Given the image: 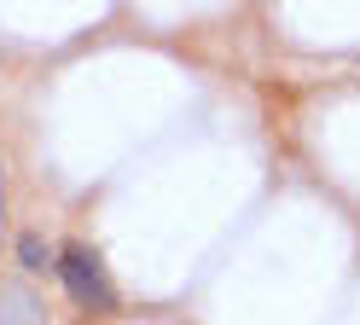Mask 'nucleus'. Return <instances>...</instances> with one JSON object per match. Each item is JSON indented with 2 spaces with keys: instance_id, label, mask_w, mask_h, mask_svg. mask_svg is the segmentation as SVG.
I'll return each mask as SVG.
<instances>
[{
  "instance_id": "2",
  "label": "nucleus",
  "mask_w": 360,
  "mask_h": 325,
  "mask_svg": "<svg viewBox=\"0 0 360 325\" xmlns=\"http://www.w3.org/2000/svg\"><path fill=\"white\" fill-rule=\"evenodd\" d=\"M0 325H47V308L30 285H0Z\"/></svg>"
},
{
  "instance_id": "4",
  "label": "nucleus",
  "mask_w": 360,
  "mask_h": 325,
  "mask_svg": "<svg viewBox=\"0 0 360 325\" xmlns=\"http://www.w3.org/2000/svg\"><path fill=\"white\" fill-rule=\"evenodd\" d=\"M0 221H6V174H0Z\"/></svg>"
},
{
  "instance_id": "1",
  "label": "nucleus",
  "mask_w": 360,
  "mask_h": 325,
  "mask_svg": "<svg viewBox=\"0 0 360 325\" xmlns=\"http://www.w3.org/2000/svg\"><path fill=\"white\" fill-rule=\"evenodd\" d=\"M58 273H64V291H70L82 308H94V314H110L117 308V285H110V273H105V262L87 244H70L58 255Z\"/></svg>"
},
{
  "instance_id": "3",
  "label": "nucleus",
  "mask_w": 360,
  "mask_h": 325,
  "mask_svg": "<svg viewBox=\"0 0 360 325\" xmlns=\"http://www.w3.org/2000/svg\"><path fill=\"white\" fill-rule=\"evenodd\" d=\"M18 262H24L30 273H35V267H58V262H53V255H47V244H41V238H35V232H24V238H18Z\"/></svg>"
}]
</instances>
